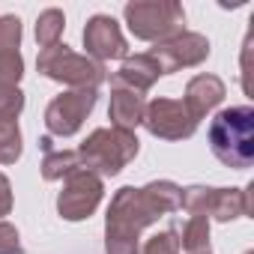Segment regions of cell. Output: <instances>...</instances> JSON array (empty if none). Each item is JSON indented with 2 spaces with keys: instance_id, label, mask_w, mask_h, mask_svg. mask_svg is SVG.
Instances as JSON below:
<instances>
[{
  "instance_id": "6da1fadb",
  "label": "cell",
  "mask_w": 254,
  "mask_h": 254,
  "mask_svg": "<svg viewBox=\"0 0 254 254\" xmlns=\"http://www.w3.org/2000/svg\"><path fill=\"white\" fill-rule=\"evenodd\" d=\"M183 189L171 180H153L141 189L123 186L105 212V254H138L141 233L162 215L180 209Z\"/></svg>"
},
{
  "instance_id": "7a4b0ae2",
  "label": "cell",
  "mask_w": 254,
  "mask_h": 254,
  "mask_svg": "<svg viewBox=\"0 0 254 254\" xmlns=\"http://www.w3.org/2000/svg\"><path fill=\"white\" fill-rule=\"evenodd\" d=\"M209 150L233 171H245L254 162V111L251 105L224 108L209 123Z\"/></svg>"
},
{
  "instance_id": "3957f363",
  "label": "cell",
  "mask_w": 254,
  "mask_h": 254,
  "mask_svg": "<svg viewBox=\"0 0 254 254\" xmlns=\"http://www.w3.org/2000/svg\"><path fill=\"white\" fill-rule=\"evenodd\" d=\"M75 153L84 171L96 177H117L129 162H135V156L141 153V141L135 132L102 126V129H93L84 138V144Z\"/></svg>"
},
{
  "instance_id": "277c9868",
  "label": "cell",
  "mask_w": 254,
  "mask_h": 254,
  "mask_svg": "<svg viewBox=\"0 0 254 254\" xmlns=\"http://www.w3.org/2000/svg\"><path fill=\"white\" fill-rule=\"evenodd\" d=\"M36 69L48 81L66 84L69 90H96L99 93V87L108 81L105 63H96L87 54H78L63 42H57L51 48H42L39 57H36Z\"/></svg>"
},
{
  "instance_id": "5b68a950",
  "label": "cell",
  "mask_w": 254,
  "mask_h": 254,
  "mask_svg": "<svg viewBox=\"0 0 254 254\" xmlns=\"http://www.w3.org/2000/svg\"><path fill=\"white\" fill-rule=\"evenodd\" d=\"M129 33L141 42H168L186 30V12L177 0H132L123 6Z\"/></svg>"
},
{
  "instance_id": "8992f818",
  "label": "cell",
  "mask_w": 254,
  "mask_h": 254,
  "mask_svg": "<svg viewBox=\"0 0 254 254\" xmlns=\"http://www.w3.org/2000/svg\"><path fill=\"white\" fill-rule=\"evenodd\" d=\"M105 197L102 177L78 168L63 180V189L57 194V215L63 221H87Z\"/></svg>"
},
{
  "instance_id": "52a82bcc",
  "label": "cell",
  "mask_w": 254,
  "mask_h": 254,
  "mask_svg": "<svg viewBox=\"0 0 254 254\" xmlns=\"http://www.w3.org/2000/svg\"><path fill=\"white\" fill-rule=\"evenodd\" d=\"M99 102L96 90H66L45 108V129L51 138H72Z\"/></svg>"
},
{
  "instance_id": "ba28073f",
  "label": "cell",
  "mask_w": 254,
  "mask_h": 254,
  "mask_svg": "<svg viewBox=\"0 0 254 254\" xmlns=\"http://www.w3.org/2000/svg\"><path fill=\"white\" fill-rule=\"evenodd\" d=\"M141 126H147V132L162 141H186L197 132V120L189 114L183 99H168V96H156L147 102Z\"/></svg>"
},
{
  "instance_id": "9c48e42d",
  "label": "cell",
  "mask_w": 254,
  "mask_h": 254,
  "mask_svg": "<svg viewBox=\"0 0 254 254\" xmlns=\"http://www.w3.org/2000/svg\"><path fill=\"white\" fill-rule=\"evenodd\" d=\"M156 63H159V72L162 75H174L180 69H191V66H200L206 57H209V39L203 33H194V30H183L180 36L168 39V42H159L156 48L147 51Z\"/></svg>"
},
{
  "instance_id": "30bf717a",
  "label": "cell",
  "mask_w": 254,
  "mask_h": 254,
  "mask_svg": "<svg viewBox=\"0 0 254 254\" xmlns=\"http://www.w3.org/2000/svg\"><path fill=\"white\" fill-rule=\"evenodd\" d=\"M84 39V48H87V57L96 60V63H105V60H126L129 57V42H126L117 18L111 15H93L81 33Z\"/></svg>"
},
{
  "instance_id": "8fae6325",
  "label": "cell",
  "mask_w": 254,
  "mask_h": 254,
  "mask_svg": "<svg viewBox=\"0 0 254 254\" xmlns=\"http://www.w3.org/2000/svg\"><path fill=\"white\" fill-rule=\"evenodd\" d=\"M224 96H227L224 81H221L218 75L203 72V75H194V78L186 84V99H183V105H186L189 114L200 123L209 111H215V108L221 105Z\"/></svg>"
},
{
  "instance_id": "7c38bea8",
  "label": "cell",
  "mask_w": 254,
  "mask_h": 254,
  "mask_svg": "<svg viewBox=\"0 0 254 254\" xmlns=\"http://www.w3.org/2000/svg\"><path fill=\"white\" fill-rule=\"evenodd\" d=\"M159 78H162L159 63L144 51V54H135V57L123 60V66L111 75V87H126V90H135V93L144 96Z\"/></svg>"
},
{
  "instance_id": "4fadbf2b",
  "label": "cell",
  "mask_w": 254,
  "mask_h": 254,
  "mask_svg": "<svg viewBox=\"0 0 254 254\" xmlns=\"http://www.w3.org/2000/svg\"><path fill=\"white\" fill-rule=\"evenodd\" d=\"M144 96L135 90H126V87H111V105H108V120L114 129H126V132H135L138 126L144 123Z\"/></svg>"
},
{
  "instance_id": "5bb4252c",
  "label": "cell",
  "mask_w": 254,
  "mask_h": 254,
  "mask_svg": "<svg viewBox=\"0 0 254 254\" xmlns=\"http://www.w3.org/2000/svg\"><path fill=\"white\" fill-rule=\"evenodd\" d=\"M251 212V200H248V189H212V197H209V215L206 218H215L221 224L227 221H236V218H245Z\"/></svg>"
},
{
  "instance_id": "9a60e30c",
  "label": "cell",
  "mask_w": 254,
  "mask_h": 254,
  "mask_svg": "<svg viewBox=\"0 0 254 254\" xmlns=\"http://www.w3.org/2000/svg\"><path fill=\"white\" fill-rule=\"evenodd\" d=\"M78 168H81V162H78V153L75 150H51V153H45V159L39 165L45 183H63Z\"/></svg>"
},
{
  "instance_id": "2e32d148",
  "label": "cell",
  "mask_w": 254,
  "mask_h": 254,
  "mask_svg": "<svg viewBox=\"0 0 254 254\" xmlns=\"http://www.w3.org/2000/svg\"><path fill=\"white\" fill-rule=\"evenodd\" d=\"M177 239H180V251H186V254L209 251V218L189 215V221L183 224V230L177 233Z\"/></svg>"
},
{
  "instance_id": "e0dca14e",
  "label": "cell",
  "mask_w": 254,
  "mask_h": 254,
  "mask_svg": "<svg viewBox=\"0 0 254 254\" xmlns=\"http://www.w3.org/2000/svg\"><path fill=\"white\" fill-rule=\"evenodd\" d=\"M24 141L18 129V117H3L0 114V165H15L21 159Z\"/></svg>"
},
{
  "instance_id": "ac0fdd59",
  "label": "cell",
  "mask_w": 254,
  "mask_h": 254,
  "mask_svg": "<svg viewBox=\"0 0 254 254\" xmlns=\"http://www.w3.org/2000/svg\"><path fill=\"white\" fill-rule=\"evenodd\" d=\"M63 27H66L63 9H54V6L51 9H42L39 18H36V45H39V51L57 45L60 36H63Z\"/></svg>"
},
{
  "instance_id": "d6986e66",
  "label": "cell",
  "mask_w": 254,
  "mask_h": 254,
  "mask_svg": "<svg viewBox=\"0 0 254 254\" xmlns=\"http://www.w3.org/2000/svg\"><path fill=\"white\" fill-rule=\"evenodd\" d=\"M21 48V18L0 15V54H15Z\"/></svg>"
},
{
  "instance_id": "ffe728a7",
  "label": "cell",
  "mask_w": 254,
  "mask_h": 254,
  "mask_svg": "<svg viewBox=\"0 0 254 254\" xmlns=\"http://www.w3.org/2000/svg\"><path fill=\"white\" fill-rule=\"evenodd\" d=\"M138 254H180V239H177V230H162V233L150 236Z\"/></svg>"
},
{
  "instance_id": "44dd1931",
  "label": "cell",
  "mask_w": 254,
  "mask_h": 254,
  "mask_svg": "<svg viewBox=\"0 0 254 254\" xmlns=\"http://www.w3.org/2000/svg\"><path fill=\"white\" fill-rule=\"evenodd\" d=\"M21 75H24V57H21V51H15V54H0V84L18 87Z\"/></svg>"
},
{
  "instance_id": "7402d4cb",
  "label": "cell",
  "mask_w": 254,
  "mask_h": 254,
  "mask_svg": "<svg viewBox=\"0 0 254 254\" xmlns=\"http://www.w3.org/2000/svg\"><path fill=\"white\" fill-rule=\"evenodd\" d=\"M21 111H24V93H21V87L0 84V114H3V117H18Z\"/></svg>"
},
{
  "instance_id": "603a6c76",
  "label": "cell",
  "mask_w": 254,
  "mask_h": 254,
  "mask_svg": "<svg viewBox=\"0 0 254 254\" xmlns=\"http://www.w3.org/2000/svg\"><path fill=\"white\" fill-rule=\"evenodd\" d=\"M0 254H24V245H21L18 227L9 224L6 218H0Z\"/></svg>"
},
{
  "instance_id": "cb8c5ba5",
  "label": "cell",
  "mask_w": 254,
  "mask_h": 254,
  "mask_svg": "<svg viewBox=\"0 0 254 254\" xmlns=\"http://www.w3.org/2000/svg\"><path fill=\"white\" fill-rule=\"evenodd\" d=\"M12 212V183L6 174H0V218Z\"/></svg>"
},
{
  "instance_id": "d4e9b609",
  "label": "cell",
  "mask_w": 254,
  "mask_h": 254,
  "mask_svg": "<svg viewBox=\"0 0 254 254\" xmlns=\"http://www.w3.org/2000/svg\"><path fill=\"white\" fill-rule=\"evenodd\" d=\"M200 254H212V251H200Z\"/></svg>"
},
{
  "instance_id": "484cf974",
  "label": "cell",
  "mask_w": 254,
  "mask_h": 254,
  "mask_svg": "<svg viewBox=\"0 0 254 254\" xmlns=\"http://www.w3.org/2000/svg\"><path fill=\"white\" fill-rule=\"evenodd\" d=\"M245 254H254V251H245Z\"/></svg>"
}]
</instances>
